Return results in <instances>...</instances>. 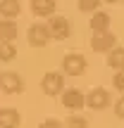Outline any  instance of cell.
<instances>
[{
  "label": "cell",
  "instance_id": "9a60e30c",
  "mask_svg": "<svg viewBox=\"0 0 124 128\" xmlns=\"http://www.w3.org/2000/svg\"><path fill=\"white\" fill-rule=\"evenodd\" d=\"M17 57V48L12 43H0V60L3 62H12Z\"/></svg>",
  "mask_w": 124,
  "mask_h": 128
},
{
  "label": "cell",
  "instance_id": "9c48e42d",
  "mask_svg": "<svg viewBox=\"0 0 124 128\" xmlns=\"http://www.w3.org/2000/svg\"><path fill=\"white\" fill-rule=\"evenodd\" d=\"M19 124H22V116L17 109H12V107L0 109V128H19Z\"/></svg>",
  "mask_w": 124,
  "mask_h": 128
},
{
  "label": "cell",
  "instance_id": "3957f363",
  "mask_svg": "<svg viewBox=\"0 0 124 128\" xmlns=\"http://www.w3.org/2000/svg\"><path fill=\"white\" fill-rule=\"evenodd\" d=\"M0 90L10 92V95H17L24 90V81L17 71H0Z\"/></svg>",
  "mask_w": 124,
  "mask_h": 128
},
{
  "label": "cell",
  "instance_id": "4fadbf2b",
  "mask_svg": "<svg viewBox=\"0 0 124 128\" xmlns=\"http://www.w3.org/2000/svg\"><path fill=\"white\" fill-rule=\"evenodd\" d=\"M19 12H22L19 0H0V14H3V19H14V17H19Z\"/></svg>",
  "mask_w": 124,
  "mask_h": 128
},
{
  "label": "cell",
  "instance_id": "5bb4252c",
  "mask_svg": "<svg viewBox=\"0 0 124 128\" xmlns=\"http://www.w3.org/2000/svg\"><path fill=\"white\" fill-rule=\"evenodd\" d=\"M107 64H110L112 69H117V71H119V69H124V48H112L110 52H107Z\"/></svg>",
  "mask_w": 124,
  "mask_h": 128
},
{
  "label": "cell",
  "instance_id": "ac0fdd59",
  "mask_svg": "<svg viewBox=\"0 0 124 128\" xmlns=\"http://www.w3.org/2000/svg\"><path fill=\"white\" fill-rule=\"evenodd\" d=\"M112 86H115L117 90L124 92V69H119V71L115 74V78H112Z\"/></svg>",
  "mask_w": 124,
  "mask_h": 128
},
{
  "label": "cell",
  "instance_id": "ba28073f",
  "mask_svg": "<svg viewBox=\"0 0 124 128\" xmlns=\"http://www.w3.org/2000/svg\"><path fill=\"white\" fill-rule=\"evenodd\" d=\"M86 104H88V109H96V112L105 109V107L110 104V92H107L105 88H93L86 95Z\"/></svg>",
  "mask_w": 124,
  "mask_h": 128
},
{
  "label": "cell",
  "instance_id": "6da1fadb",
  "mask_svg": "<svg viewBox=\"0 0 124 128\" xmlns=\"http://www.w3.org/2000/svg\"><path fill=\"white\" fill-rule=\"evenodd\" d=\"M41 90L46 92L48 97L62 95V90H64V76H62V74H55V71H48L46 76L41 78Z\"/></svg>",
  "mask_w": 124,
  "mask_h": 128
},
{
  "label": "cell",
  "instance_id": "2e32d148",
  "mask_svg": "<svg viewBox=\"0 0 124 128\" xmlns=\"http://www.w3.org/2000/svg\"><path fill=\"white\" fill-rule=\"evenodd\" d=\"M64 128H88V121L84 116H79V114H72L64 121Z\"/></svg>",
  "mask_w": 124,
  "mask_h": 128
},
{
  "label": "cell",
  "instance_id": "30bf717a",
  "mask_svg": "<svg viewBox=\"0 0 124 128\" xmlns=\"http://www.w3.org/2000/svg\"><path fill=\"white\" fill-rule=\"evenodd\" d=\"M57 7V0H31V12L36 17H53Z\"/></svg>",
  "mask_w": 124,
  "mask_h": 128
},
{
  "label": "cell",
  "instance_id": "ffe728a7",
  "mask_svg": "<svg viewBox=\"0 0 124 128\" xmlns=\"http://www.w3.org/2000/svg\"><path fill=\"white\" fill-rule=\"evenodd\" d=\"M115 114L119 116V119H124V95H122L119 100L115 102Z\"/></svg>",
  "mask_w": 124,
  "mask_h": 128
},
{
  "label": "cell",
  "instance_id": "7a4b0ae2",
  "mask_svg": "<svg viewBox=\"0 0 124 128\" xmlns=\"http://www.w3.org/2000/svg\"><path fill=\"white\" fill-rule=\"evenodd\" d=\"M62 69H64L67 76H81L86 71V57L81 52H69L62 60Z\"/></svg>",
  "mask_w": 124,
  "mask_h": 128
},
{
  "label": "cell",
  "instance_id": "52a82bcc",
  "mask_svg": "<svg viewBox=\"0 0 124 128\" xmlns=\"http://www.w3.org/2000/svg\"><path fill=\"white\" fill-rule=\"evenodd\" d=\"M115 45H117V36H115V33H110V31L93 33V38H91L93 52H110Z\"/></svg>",
  "mask_w": 124,
  "mask_h": 128
},
{
  "label": "cell",
  "instance_id": "8992f818",
  "mask_svg": "<svg viewBox=\"0 0 124 128\" xmlns=\"http://www.w3.org/2000/svg\"><path fill=\"white\" fill-rule=\"evenodd\" d=\"M48 31H50V36L55 38V40H67L69 33H72V26H69V22H67L64 17L53 14L50 22H48Z\"/></svg>",
  "mask_w": 124,
  "mask_h": 128
},
{
  "label": "cell",
  "instance_id": "277c9868",
  "mask_svg": "<svg viewBox=\"0 0 124 128\" xmlns=\"http://www.w3.org/2000/svg\"><path fill=\"white\" fill-rule=\"evenodd\" d=\"M26 38H29V45H31V48H46L53 36H50V31H48L46 24H31Z\"/></svg>",
  "mask_w": 124,
  "mask_h": 128
},
{
  "label": "cell",
  "instance_id": "d6986e66",
  "mask_svg": "<svg viewBox=\"0 0 124 128\" xmlns=\"http://www.w3.org/2000/svg\"><path fill=\"white\" fill-rule=\"evenodd\" d=\"M38 128H64V124H62V121H57V119H46Z\"/></svg>",
  "mask_w": 124,
  "mask_h": 128
},
{
  "label": "cell",
  "instance_id": "44dd1931",
  "mask_svg": "<svg viewBox=\"0 0 124 128\" xmlns=\"http://www.w3.org/2000/svg\"><path fill=\"white\" fill-rule=\"evenodd\" d=\"M105 2H110V5H112V2H119V0H105Z\"/></svg>",
  "mask_w": 124,
  "mask_h": 128
},
{
  "label": "cell",
  "instance_id": "e0dca14e",
  "mask_svg": "<svg viewBox=\"0 0 124 128\" xmlns=\"http://www.w3.org/2000/svg\"><path fill=\"white\" fill-rule=\"evenodd\" d=\"M103 0H79V10L81 12H98Z\"/></svg>",
  "mask_w": 124,
  "mask_h": 128
},
{
  "label": "cell",
  "instance_id": "8fae6325",
  "mask_svg": "<svg viewBox=\"0 0 124 128\" xmlns=\"http://www.w3.org/2000/svg\"><path fill=\"white\" fill-rule=\"evenodd\" d=\"M17 38V24L12 19H0V43H12Z\"/></svg>",
  "mask_w": 124,
  "mask_h": 128
},
{
  "label": "cell",
  "instance_id": "5b68a950",
  "mask_svg": "<svg viewBox=\"0 0 124 128\" xmlns=\"http://www.w3.org/2000/svg\"><path fill=\"white\" fill-rule=\"evenodd\" d=\"M60 100H62L64 109H72V112L84 109V104H86V95H84L81 90H76V88H67V90H62Z\"/></svg>",
  "mask_w": 124,
  "mask_h": 128
},
{
  "label": "cell",
  "instance_id": "7c38bea8",
  "mask_svg": "<svg viewBox=\"0 0 124 128\" xmlns=\"http://www.w3.org/2000/svg\"><path fill=\"white\" fill-rule=\"evenodd\" d=\"M88 26H91L93 33L107 31V28H110V14H105V12H93V17H91V22H88Z\"/></svg>",
  "mask_w": 124,
  "mask_h": 128
}]
</instances>
